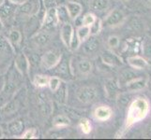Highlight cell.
I'll return each mask as SVG.
<instances>
[{"instance_id": "1", "label": "cell", "mask_w": 151, "mask_h": 140, "mask_svg": "<svg viewBox=\"0 0 151 140\" xmlns=\"http://www.w3.org/2000/svg\"><path fill=\"white\" fill-rule=\"evenodd\" d=\"M150 107L147 100L143 97L136 98L129 105L128 109V116L126 120V127H131L132 124L136 123L147 116Z\"/></svg>"}, {"instance_id": "2", "label": "cell", "mask_w": 151, "mask_h": 140, "mask_svg": "<svg viewBox=\"0 0 151 140\" xmlns=\"http://www.w3.org/2000/svg\"><path fill=\"white\" fill-rule=\"evenodd\" d=\"M97 97V90L94 87H82L77 92V99L81 103L88 104L93 102Z\"/></svg>"}, {"instance_id": "3", "label": "cell", "mask_w": 151, "mask_h": 140, "mask_svg": "<svg viewBox=\"0 0 151 140\" xmlns=\"http://www.w3.org/2000/svg\"><path fill=\"white\" fill-rule=\"evenodd\" d=\"M58 19H57L56 15V8H49L46 9L44 18H43V23H42V29L43 30H49L55 27L58 24Z\"/></svg>"}, {"instance_id": "4", "label": "cell", "mask_w": 151, "mask_h": 140, "mask_svg": "<svg viewBox=\"0 0 151 140\" xmlns=\"http://www.w3.org/2000/svg\"><path fill=\"white\" fill-rule=\"evenodd\" d=\"M61 59V55L58 53H55L54 50H49L45 53L41 58V64L46 69H51L58 65Z\"/></svg>"}, {"instance_id": "5", "label": "cell", "mask_w": 151, "mask_h": 140, "mask_svg": "<svg viewBox=\"0 0 151 140\" xmlns=\"http://www.w3.org/2000/svg\"><path fill=\"white\" fill-rule=\"evenodd\" d=\"M125 19V16L123 12L119 9H114L113 11H111L108 14V16L106 17L104 23H105L106 26L110 27H114L117 25L121 24L123 23V21Z\"/></svg>"}, {"instance_id": "6", "label": "cell", "mask_w": 151, "mask_h": 140, "mask_svg": "<svg viewBox=\"0 0 151 140\" xmlns=\"http://www.w3.org/2000/svg\"><path fill=\"white\" fill-rule=\"evenodd\" d=\"M101 59L103 61L104 64L109 65H114V66H119L121 65L122 60L117 54H116L114 53L111 50H105L103 51L101 54Z\"/></svg>"}, {"instance_id": "7", "label": "cell", "mask_w": 151, "mask_h": 140, "mask_svg": "<svg viewBox=\"0 0 151 140\" xmlns=\"http://www.w3.org/2000/svg\"><path fill=\"white\" fill-rule=\"evenodd\" d=\"M73 33H74L73 28H72V25L70 23H66L62 24L61 30H60V37H61L62 41H63V43L67 47L70 46Z\"/></svg>"}, {"instance_id": "8", "label": "cell", "mask_w": 151, "mask_h": 140, "mask_svg": "<svg viewBox=\"0 0 151 140\" xmlns=\"http://www.w3.org/2000/svg\"><path fill=\"white\" fill-rule=\"evenodd\" d=\"M15 66L23 75H27L29 72V62L24 53H19L15 58Z\"/></svg>"}, {"instance_id": "9", "label": "cell", "mask_w": 151, "mask_h": 140, "mask_svg": "<svg viewBox=\"0 0 151 140\" xmlns=\"http://www.w3.org/2000/svg\"><path fill=\"white\" fill-rule=\"evenodd\" d=\"M113 111L107 106H101L97 107L94 111V117L96 120L100 122H105L112 117Z\"/></svg>"}, {"instance_id": "10", "label": "cell", "mask_w": 151, "mask_h": 140, "mask_svg": "<svg viewBox=\"0 0 151 140\" xmlns=\"http://www.w3.org/2000/svg\"><path fill=\"white\" fill-rule=\"evenodd\" d=\"M127 84V88L131 92L141 91L145 89L147 85V80L145 77H135V79L129 81Z\"/></svg>"}, {"instance_id": "11", "label": "cell", "mask_w": 151, "mask_h": 140, "mask_svg": "<svg viewBox=\"0 0 151 140\" xmlns=\"http://www.w3.org/2000/svg\"><path fill=\"white\" fill-rule=\"evenodd\" d=\"M66 7L71 20H75L79 17L83 9L82 5L79 2H68Z\"/></svg>"}, {"instance_id": "12", "label": "cell", "mask_w": 151, "mask_h": 140, "mask_svg": "<svg viewBox=\"0 0 151 140\" xmlns=\"http://www.w3.org/2000/svg\"><path fill=\"white\" fill-rule=\"evenodd\" d=\"M104 89L106 92V95L109 99H113L117 95L118 92V84L114 80H107L104 84Z\"/></svg>"}, {"instance_id": "13", "label": "cell", "mask_w": 151, "mask_h": 140, "mask_svg": "<svg viewBox=\"0 0 151 140\" xmlns=\"http://www.w3.org/2000/svg\"><path fill=\"white\" fill-rule=\"evenodd\" d=\"M128 63L134 69H144L147 66V60L141 56H138V55L129 57Z\"/></svg>"}, {"instance_id": "14", "label": "cell", "mask_w": 151, "mask_h": 140, "mask_svg": "<svg viewBox=\"0 0 151 140\" xmlns=\"http://www.w3.org/2000/svg\"><path fill=\"white\" fill-rule=\"evenodd\" d=\"M85 44H84V50L86 53H93L98 50L99 48V40L95 38V36H89L85 41Z\"/></svg>"}, {"instance_id": "15", "label": "cell", "mask_w": 151, "mask_h": 140, "mask_svg": "<svg viewBox=\"0 0 151 140\" xmlns=\"http://www.w3.org/2000/svg\"><path fill=\"white\" fill-rule=\"evenodd\" d=\"M12 3H10L9 0L7 2H3L1 5H0V19L2 21L6 20L8 18H9L14 12V8Z\"/></svg>"}, {"instance_id": "16", "label": "cell", "mask_w": 151, "mask_h": 140, "mask_svg": "<svg viewBox=\"0 0 151 140\" xmlns=\"http://www.w3.org/2000/svg\"><path fill=\"white\" fill-rule=\"evenodd\" d=\"M56 15H57V19H58V23L62 24L69 23V21L70 20L67 7L63 6V5H60V6L56 8Z\"/></svg>"}, {"instance_id": "17", "label": "cell", "mask_w": 151, "mask_h": 140, "mask_svg": "<svg viewBox=\"0 0 151 140\" xmlns=\"http://www.w3.org/2000/svg\"><path fill=\"white\" fill-rule=\"evenodd\" d=\"M9 132L12 134V136H18V134H22L24 131V123L19 120L13 121L8 124Z\"/></svg>"}, {"instance_id": "18", "label": "cell", "mask_w": 151, "mask_h": 140, "mask_svg": "<svg viewBox=\"0 0 151 140\" xmlns=\"http://www.w3.org/2000/svg\"><path fill=\"white\" fill-rule=\"evenodd\" d=\"M53 125L55 127H57V128L67 127V126L70 125V119L68 118V117L63 116V115H59V116H56L54 119Z\"/></svg>"}, {"instance_id": "19", "label": "cell", "mask_w": 151, "mask_h": 140, "mask_svg": "<svg viewBox=\"0 0 151 140\" xmlns=\"http://www.w3.org/2000/svg\"><path fill=\"white\" fill-rule=\"evenodd\" d=\"M90 7L96 11H102L109 7V0H92Z\"/></svg>"}, {"instance_id": "20", "label": "cell", "mask_w": 151, "mask_h": 140, "mask_svg": "<svg viewBox=\"0 0 151 140\" xmlns=\"http://www.w3.org/2000/svg\"><path fill=\"white\" fill-rule=\"evenodd\" d=\"M35 42L40 46H44L46 44H48V42L51 40V36L48 32H46V30L44 32L39 33L36 37L34 38Z\"/></svg>"}, {"instance_id": "21", "label": "cell", "mask_w": 151, "mask_h": 140, "mask_svg": "<svg viewBox=\"0 0 151 140\" xmlns=\"http://www.w3.org/2000/svg\"><path fill=\"white\" fill-rule=\"evenodd\" d=\"M76 35L78 38H79L80 42H84V41L90 36V27L86 26V25H82L76 31Z\"/></svg>"}, {"instance_id": "22", "label": "cell", "mask_w": 151, "mask_h": 140, "mask_svg": "<svg viewBox=\"0 0 151 140\" xmlns=\"http://www.w3.org/2000/svg\"><path fill=\"white\" fill-rule=\"evenodd\" d=\"M78 70L81 74H88L92 69V65L88 60H82L78 63Z\"/></svg>"}, {"instance_id": "23", "label": "cell", "mask_w": 151, "mask_h": 140, "mask_svg": "<svg viewBox=\"0 0 151 140\" xmlns=\"http://www.w3.org/2000/svg\"><path fill=\"white\" fill-rule=\"evenodd\" d=\"M33 82L37 87H40V88L46 87V86H48L49 77L45 75H36Z\"/></svg>"}, {"instance_id": "24", "label": "cell", "mask_w": 151, "mask_h": 140, "mask_svg": "<svg viewBox=\"0 0 151 140\" xmlns=\"http://www.w3.org/2000/svg\"><path fill=\"white\" fill-rule=\"evenodd\" d=\"M136 77V75H135L134 72L131 71V70H125L124 72H122L120 77H119V81L120 83L126 84L129 81H131L132 80L135 79Z\"/></svg>"}, {"instance_id": "25", "label": "cell", "mask_w": 151, "mask_h": 140, "mask_svg": "<svg viewBox=\"0 0 151 140\" xmlns=\"http://www.w3.org/2000/svg\"><path fill=\"white\" fill-rule=\"evenodd\" d=\"M21 38H22V36H21V33L19 32L18 30H12L10 31V33L9 35V42L10 44H12L14 46H17L20 41H21Z\"/></svg>"}, {"instance_id": "26", "label": "cell", "mask_w": 151, "mask_h": 140, "mask_svg": "<svg viewBox=\"0 0 151 140\" xmlns=\"http://www.w3.org/2000/svg\"><path fill=\"white\" fill-rule=\"evenodd\" d=\"M62 84V81L59 77H49V82H48V86L50 88V90L52 92H55L58 88L60 87V85Z\"/></svg>"}, {"instance_id": "27", "label": "cell", "mask_w": 151, "mask_h": 140, "mask_svg": "<svg viewBox=\"0 0 151 140\" xmlns=\"http://www.w3.org/2000/svg\"><path fill=\"white\" fill-rule=\"evenodd\" d=\"M79 125H80L82 132L84 134H88L91 132V124H90L89 121H88L87 119H82V120L80 121Z\"/></svg>"}, {"instance_id": "28", "label": "cell", "mask_w": 151, "mask_h": 140, "mask_svg": "<svg viewBox=\"0 0 151 140\" xmlns=\"http://www.w3.org/2000/svg\"><path fill=\"white\" fill-rule=\"evenodd\" d=\"M90 35L95 36L97 34L100 33V31L101 29V20L96 19V21L90 25Z\"/></svg>"}, {"instance_id": "29", "label": "cell", "mask_w": 151, "mask_h": 140, "mask_svg": "<svg viewBox=\"0 0 151 140\" xmlns=\"http://www.w3.org/2000/svg\"><path fill=\"white\" fill-rule=\"evenodd\" d=\"M96 16L93 13H87L86 14L84 18H83V25H86V26H90V25L96 21Z\"/></svg>"}, {"instance_id": "30", "label": "cell", "mask_w": 151, "mask_h": 140, "mask_svg": "<svg viewBox=\"0 0 151 140\" xmlns=\"http://www.w3.org/2000/svg\"><path fill=\"white\" fill-rule=\"evenodd\" d=\"M61 85L55 92L57 100H58L59 102H64L65 98H66V87H61Z\"/></svg>"}, {"instance_id": "31", "label": "cell", "mask_w": 151, "mask_h": 140, "mask_svg": "<svg viewBox=\"0 0 151 140\" xmlns=\"http://www.w3.org/2000/svg\"><path fill=\"white\" fill-rule=\"evenodd\" d=\"M33 3L32 2H27L25 1L24 3L22 4V7H21V11L24 12V13H31L32 12V10H33Z\"/></svg>"}, {"instance_id": "32", "label": "cell", "mask_w": 151, "mask_h": 140, "mask_svg": "<svg viewBox=\"0 0 151 140\" xmlns=\"http://www.w3.org/2000/svg\"><path fill=\"white\" fill-rule=\"evenodd\" d=\"M80 43L81 42H80L79 38H78L76 33H73V36H72V38H71V40H70V43L69 47L72 50H75L78 49V47H79Z\"/></svg>"}, {"instance_id": "33", "label": "cell", "mask_w": 151, "mask_h": 140, "mask_svg": "<svg viewBox=\"0 0 151 140\" xmlns=\"http://www.w3.org/2000/svg\"><path fill=\"white\" fill-rule=\"evenodd\" d=\"M36 129L32 128V129H28V130L25 131L23 134H22V138L24 139H32V138H36Z\"/></svg>"}, {"instance_id": "34", "label": "cell", "mask_w": 151, "mask_h": 140, "mask_svg": "<svg viewBox=\"0 0 151 140\" xmlns=\"http://www.w3.org/2000/svg\"><path fill=\"white\" fill-rule=\"evenodd\" d=\"M119 38L116 37V36H111L110 38H108V45L111 48H116L119 45Z\"/></svg>"}, {"instance_id": "35", "label": "cell", "mask_w": 151, "mask_h": 140, "mask_svg": "<svg viewBox=\"0 0 151 140\" xmlns=\"http://www.w3.org/2000/svg\"><path fill=\"white\" fill-rule=\"evenodd\" d=\"M59 64V63H58ZM56 72L58 73L59 75H67L68 74V65L66 64V62L63 61L61 64H59V65L57 66V69Z\"/></svg>"}, {"instance_id": "36", "label": "cell", "mask_w": 151, "mask_h": 140, "mask_svg": "<svg viewBox=\"0 0 151 140\" xmlns=\"http://www.w3.org/2000/svg\"><path fill=\"white\" fill-rule=\"evenodd\" d=\"M9 47V40H6L3 38H0V53H3L5 50H7Z\"/></svg>"}, {"instance_id": "37", "label": "cell", "mask_w": 151, "mask_h": 140, "mask_svg": "<svg viewBox=\"0 0 151 140\" xmlns=\"http://www.w3.org/2000/svg\"><path fill=\"white\" fill-rule=\"evenodd\" d=\"M57 1L56 0H44V7L46 8V9L49 8H53L55 7Z\"/></svg>"}, {"instance_id": "38", "label": "cell", "mask_w": 151, "mask_h": 140, "mask_svg": "<svg viewBox=\"0 0 151 140\" xmlns=\"http://www.w3.org/2000/svg\"><path fill=\"white\" fill-rule=\"evenodd\" d=\"M118 98H119V99H118V102H120V104H121L122 106L127 105V103L129 102V97L125 96L124 95H120Z\"/></svg>"}, {"instance_id": "39", "label": "cell", "mask_w": 151, "mask_h": 140, "mask_svg": "<svg viewBox=\"0 0 151 140\" xmlns=\"http://www.w3.org/2000/svg\"><path fill=\"white\" fill-rule=\"evenodd\" d=\"M9 1L14 5H22L23 3L27 1V0H9Z\"/></svg>"}, {"instance_id": "40", "label": "cell", "mask_w": 151, "mask_h": 140, "mask_svg": "<svg viewBox=\"0 0 151 140\" xmlns=\"http://www.w3.org/2000/svg\"><path fill=\"white\" fill-rule=\"evenodd\" d=\"M147 136L151 138V123L148 124V126L147 128Z\"/></svg>"}, {"instance_id": "41", "label": "cell", "mask_w": 151, "mask_h": 140, "mask_svg": "<svg viewBox=\"0 0 151 140\" xmlns=\"http://www.w3.org/2000/svg\"><path fill=\"white\" fill-rule=\"evenodd\" d=\"M3 28H4V25H3V21L0 19V32L3 30Z\"/></svg>"}, {"instance_id": "42", "label": "cell", "mask_w": 151, "mask_h": 140, "mask_svg": "<svg viewBox=\"0 0 151 140\" xmlns=\"http://www.w3.org/2000/svg\"><path fill=\"white\" fill-rule=\"evenodd\" d=\"M69 2H79V3H81L82 1H84V0H68Z\"/></svg>"}, {"instance_id": "43", "label": "cell", "mask_w": 151, "mask_h": 140, "mask_svg": "<svg viewBox=\"0 0 151 140\" xmlns=\"http://www.w3.org/2000/svg\"><path fill=\"white\" fill-rule=\"evenodd\" d=\"M3 136V132H2V129L1 127H0V138H1Z\"/></svg>"}, {"instance_id": "44", "label": "cell", "mask_w": 151, "mask_h": 140, "mask_svg": "<svg viewBox=\"0 0 151 140\" xmlns=\"http://www.w3.org/2000/svg\"><path fill=\"white\" fill-rule=\"evenodd\" d=\"M147 3H148L149 5H151V0H147Z\"/></svg>"}, {"instance_id": "45", "label": "cell", "mask_w": 151, "mask_h": 140, "mask_svg": "<svg viewBox=\"0 0 151 140\" xmlns=\"http://www.w3.org/2000/svg\"><path fill=\"white\" fill-rule=\"evenodd\" d=\"M56 1H57V2H60V3H61V2H63L64 0H56Z\"/></svg>"}, {"instance_id": "46", "label": "cell", "mask_w": 151, "mask_h": 140, "mask_svg": "<svg viewBox=\"0 0 151 140\" xmlns=\"http://www.w3.org/2000/svg\"><path fill=\"white\" fill-rule=\"evenodd\" d=\"M4 1H5V0H0V5H1Z\"/></svg>"}, {"instance_id": "47", "label": "cell", "mask_w": 151, "mask_h": 140, "mask_svg": "<svg viewBox=\"0 0 151 140\" xmlns=\"http://www.w3.org/2000/svg\"><path fill=\"white\" fill-rule=\"evenodd\" d=\"M122 1H125V2H126V1H129V0H122Z\"/></svg>"}]
</instances>
